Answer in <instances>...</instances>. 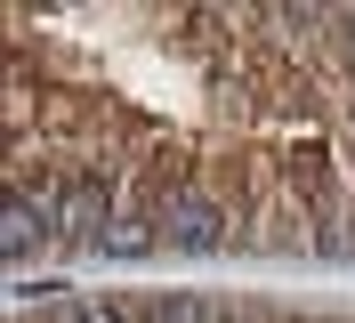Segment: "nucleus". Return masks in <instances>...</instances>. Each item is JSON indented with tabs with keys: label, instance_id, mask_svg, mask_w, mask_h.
<instances>
[{
	"label": "nucleus",
	"instance_id": "f257e3e1",
	"mask_svg": "<svg viewBox=\"0 0 355 323\" xmlns=\"http://www.w3.org/2000/svg\"><path fill=\"white\" fill-rule=\"evenodd\" d=\"M226 226H234V210L210 202V194H194V186H170V194L154 202V235L178 242V251H218Z\"/></svg>",
	"mask_w": 355,
	"mask_h": 323
},
{
	"label": "nucleus",
	"instance_id": "f03ea898",
	"mask_svg": "<svg viewBox=\"0 0 355 323\" xmlns=\"http://www.w3.org/2000/svg\"><path fill=\"white\" fill-rule=\"evenodd\" d=\"M49 235H65V242H89V251H105V235H113V186H105V178H73V186H57Z\"/></svg>",
	"mask_w": 355,
	"mask_h": 323
},
{
	"label": "nucleus",
	"instance_id": "7ed1b4c3",
	"mask_svg": "<svg viewBox=\"0 0 355 323\" xmlns=\"http://www.w3.org/2000/svg\"><path fill=\"white\" fill-rule=\"evenodd\" d=\"M146 323H243V315L218 307V299H202V291H154L146 299Z\"/></svg>",
	"mask_w": 355,
	"mask_h": 323
},
{
	"label": "nucleus",
	"instance_id": "20e7f679",
	"mask_svg": "<svg viewBox=\"0 0 355 323\" xmlns=\"http://www.w3.org/2000/svg\"><path fill=\"white\" fill-rule=\"evenodd\" d=\"M41 235H49V218L33 210L24 194H8V226H0V242H8V258H24V251H33Z\"/></svg>",
	"mask_w": 355,
	"mask_h": 323
},
{
	"label": "nucleus",
	"instance_id": "39448f33",
	"mask_svg": "<svg viewBox=\"0 0 355 323\" xmlns=\"http://www.w3.org/2000/svg\"><path fill=\"white\" fill-rule=\"evenodd\" d=\"M146 242H162V235H154V218H113L105 251H113V258H137V251H146Z\"/></svg>",
	"mask_w": 355,
	"mask_h": 323
},
{
	"label": "nucleus",
	"instance_id": "423d86ee",
	"mask_svg": "<svg viewBox=\"0 0 355 323\" xmlns=\"http://www.w3.org/2000/svg\"><path fill=\"white\" fill-rule=\"evenodd\" d=\"M49 323H121V307H105V299H49Z\"/></svg>",
	"mask_w": 355,
	"mask_h": 323
},
{
	"label": "nucleus",
	"instance_id": "0eeeda50",
	"mask_svg": "<svg viewBox=\"0 0 355 323\" xmlns=\"http://www.w3.org/2000/svg\"><path fill=\"white\" fill-rule=\"evenodd\" d=\"M347 57H355V17H347Z\"/></svg>",
	"mask_w": 355,
	"mask_h": 323
}]
</instances>
